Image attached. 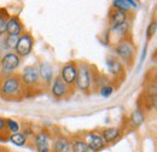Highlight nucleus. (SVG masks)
<instances>
[{
  "mask_svg": "<svg viewBox=\"0 0 157 152\" xmlns=\"http://www.w3.org/2000/svg\"><path fill=\"white\" fill-rule=\"evenodd\" d=\"M28 97V91L18 73L0 74V98L6 101H20Z\"/></svg>",
  "mask_w": 157,
  "mask_h": 152,
  "instance_id": "obj_1",
  "label": "nucleus"
},
{
  "mask_svg": "<svg viewBox=\"0 0 157 152\" xmlns=\"http://www.w3.org/2000/svg\"><path fill=\"white\" fill-rule=\"evenodd\" d=\"M115 56L122 62L124 68H131L134 64L137 56V46L132 34H128L122 39H120L114 46Z\"/></svg>",
  "mask_w": 157,
  "mask_h": 152,
  "instance_id": "obj_2",
  "label": "nucleus"
},
{
  "mask_svg": "<svg viewBox=\"0 0 157 152\" xmlns=\"http://www.w3.org/2000/svg\"><path fill=\"white\" fill-rule=\"evenodd\" d=\"M23 85L25 86L28 93H35L38 92L42 85L41 80H40L39 70H38V65L36 64H30L27 65L22 73L20 74Z\"/></svg>",
  "mask_w": 157,
  "mask_h": 152,
  "instance_id": "obj_3",
  "label": "nucleus"
},
{
  "mask_svg": "<svg viewBox=\"0 0 157 152\" xmlns=\"http://www.w3.org/2000/svg\"><path fill=\"white\" fill-rule=\"evenodd\" d=\"M78 63V75L75 81V88L83 93H88L92 89V73L91 66L83 62V60H76Z\"/></svg>",
  "mask_w": 157,
  "mask_h": 152,
  "instance_id": "obj_4",
  "label": "nucleus"
},
{
  "mask_svg": "<svg viewBox=\"0 0 157 152\" xmlns=\"http://www.w3.org/2000/svg\"><path fill=\"white\" fill-rule=\"evenodd\" d=\"M55 136L48 129H41L32 138L33 146L36 152H53Z\"/></svg>",
  "mask_w": 157,
  "mask_h": 152,
  "instance_id": "obj_5",
  "label": "nucleus"
},
{
  "mask_svg": "<svg viewBox=\"0 0 157 152\" xmlns=\"http://www.w3.org/2000/svg\"><path fill=\"white\" fill-rule=\"evenodd\" d=\"M76 75H78V63H76V60H69V62H67L62 65L60 71H59V77L69 87V89L73 93L76 89L75 88Z\"/></svg>",
  "mask_w": 157,
  "mask_h": 152,
  "instance_id": "obj_6",
  "label": "nucleus"
},
{
  "mask_svg": "<svg viewBox=\"0 0 157 152\" xmlns=\"http://www.w3.org/2000/svg\"><path fill=\"white\" fill-rule=\"evenodd\" d=\"M80 136L85 140V142L87 144L90 151L93 152H99L103 151L106 145L100 135L99 129H94V131H86V132H82V133H78Z\"/></svg>",
  "mask_w": 157,
  "mask_h": 152,
  "instance_id": "obj_7",
  "label": "nucleus"
},
{
  "mask_svg": "<svg viewBox=\"0 0 157 152\" xmlns=\"http://www.w3.org/2000/svg\"><path fill=\"white\" fill-rule=\"evenodd\" d=\"M33 47H34V38L32 33L24 30L18 36V41H17V45L13 52L20 58L27 57L33 51Z\"/></svg>",
  "mask_w": 157,
  "mask_h": 152,
  "instance_id": "obj_8",
  "label": "nucleus"
},
{
  "mask_svg": "<svg viewBox=\"0 0 157 152\" xmlns=\"http://www.w3.org/2000/svg\"><path fill=\"white\" fill-rule=\"evenodd\" d=\"M21 58L15 52H6L0 58V69L2 74L15 73L21 65Z\"/></svg>",
  "mask_w": 157,
  "mask_h": 152,
  "instance_id": "obj_9",
  "label": "nucleus"
},
{
  "mask_svg": "<svg viewBox=\"0 0 157 152\" xmlns=\"http://www.w3.org/2000/svg\"><path fill=\"white\" fill-rule=\"evenodd\" d=\"M51 94L53 97V99H56L57 101H60L63 99H67L70 94H73V92L62 81L59 75H57L51 82Z\"/></svg>",
  "mask_w": 157,
  "mask_h": 152,
  "instance_id": "obj_10",
  "label": "nucleus"
},
{
  "mask_svg": "<svg viewBox=\"0 0 157 152\" xmlns=\"http://www.w3.org/2000/svg\"><path fill=\"white\" fill-rule=\"evenodd\" d=\"M106 66L109 69V73L114 76V80H124V71L126 68L122 64V62L115 55H109L106 57Z\"/></svg>",
  "mask_w": 157,
  "mask_h": 152,
  "instance_id": "obj_11",
  "label": "nucleus"
},
{
  "mask_svg": "<svg viewBox=\"0 0 157 152\" xmlns=\"http://www.w3.org/2000/svg\"><path fill=\"white\" fill-rule=\"evenodd\" d=\"M24 32V25L23 22L21 21L20 16L12 15L7 21L6 25V35L9 36H20L21 34Z\"/></svg>",
  "mask_w": 157,
  "mask_h": 152,
  "instance_id": "obj_12",
  "label": "nucleus"
},
{
  "mask_svg": "<svg viewBox=\"0 0 157 152\" xmlns=\"http://www.w3.org/2000/svg\"><path fill=\"white\" fill-rule=\"evenodd\" d=\"M100 135L105 142V145H110L114 144L122 134V129L120 127H106V128H101L99 129Z\"/></svg>",
  "mask_w": 157,
  "mask_h": 152,
  "instance_id": "obj_13",
  "label": "nucleus"
},
{
  "mask_svg": "<svg viewBox=\"0 0 157 152\" xmlns=\"http://www.w3.org/2000/svg\"><path fill=\"white\" fill-rule=\"evenodd\" d=\"M70 145H71L70 136L59 133L55 136L53 152H70Z\"/></svg>",
  "mask_w": 157,
  "mask_h": 152,
  "instance_id": "obj_14",
  "label": "nucleus"
},
{
  "mask_svg": "<svg viewBox=\"0 0 157 152\" xmlns=\"http://www.w3.org/2000/svg\"><path fill=\"white\" fill-rule=\"evenodd\" d=\"M128 16L129 13H126V12H122V11H118L116 9H110L109 13H108V21H109V25L110 28H115L120 24L124 23L126 21H128Z\"/></svg>",
  "mask_w": 157,
  "mask_h": 152,
  "instance_id": "obj_15",
  "label": "nucleus"
},
{
  "mask_svg": "<svg viewBox=\"0 0 157 152\" xmlns=\"http://www.w3.org/2000/svg\"><path fill=\"white\" fill-rule=\"evenodd\" d=\"M38 70H39L40 80L42 82V85L45 86H50L52 80H53V70L52 66L47 63V62H40L38 65Z\"/></svg>",
  "mask_w": 157,
  "mask_h": 152,
  "instance_id": "obj_16",
  "label": "nucleus"
},
{
  "mask_svg": "<svg viewBox=\"0 0 157 152\" xmlns=\"http://www.w3.org/2000/svg\"><path fill=\"white\" fill-rule=\"evenodd\" d=\"M71 145H70V152H91L85 140L80 136V134H75L70 138Z\"/></svg>",
  "mask_w": 157,
  "mask_h": 152,
  "instance_id": "obj_17",
  "label": "nucleus"
},
{
  "mask_svg": "<svg viewBox=\"0 0 157 152\" xmlns=\"http://www.w3.org/2000/svg\"><path fill=\"white\" fill-rule=\"evenodd\" d=\"M144 121H145V114L137 108V109L132 112L129 120H128V126H129V128H132V129H137V128H139V127L144 123Z\"/></svg>",
  "mask_w": 157,
  "mask_h": 152,
  "instance_id": "obj_18",
  "label": "nucleus"
},
{
  "mask_svg": "<svg viewBox=\"0 0 157 152\" xmlns=\"http://www.w3.org/2000/svg\"><path fill=\"white\" fill-rule=\"evenodd\" d=\"M109 34H111V36L113 35H117L118 40L122 39L123 36H126V35H128V34H131V21L128 19L124 23L120 24V25L115 27V28H110Z\"/></svg>",
  "mask_w": 157,
  "mask_h": 152,
  "instance_id": "obj_19",
  "label": "nucleus"
},
{
  "mask_svg": "<svg viewBox=\"0 0 157 152\" xmlns=\"http://www.w3.org/2000/svg\"><path fill=\"white\" fill-rule=\"evenodd\" d=\"M9 141H11V142H12L13 145H16V146H24V145L28 142V139L21 133V132H18V133L10 134Z\"/></svg>",
  "mask_w": 157,
  "mask_h": 152,
  "instance_id": "obj_20",
  "label": "nucleus"
},
{
  "mask_svg": "<svg viewBox=\"0 0 157 152\" xmlns=\"http://www.w3.org/2000/svg\"><path fill=\"white\" fill-rule=\"evenodd\" d=\"M111 7L116 9L118 11L126 12V13H129L132 11V9H131V6L128 4V0H115V1H113Z\"/></svg>",
  "mask_w": 157,
  "mask_h": 152,
  "instance_id": "obj_21",
  "label": "nucleus"
},
{
  "mask_svg": "<svg viewBox=\"0 0 157 152\" xmlns=\"http://www.w3.org/2000/svg\"><path fill=\"white\" fill-rule=\"evenodd\" d=\"M17 41H18V36H9V35H6L4 38V48L9 50V52H13L15 48H16Z\"/></svg>",
  "mask_w": 157,
  "mask_h": 152,
  "instance_id": "obj_22",
  "label": "nucleus"
},
{
  "mask_svg": "<svg viewBox=\"0 0 157 152\" xmlns=\"http://www.w3.org/2000/svg\"><path fill=\"white\" fill-rule=\"evenodd\" d=\"M6 128H7V131L11 134L18 133L21 129L20 122L13 120V118H6Z\"/></svg>",
  "mask_w": 157,
  "mask_h": 152,
  "instance_id": "obj_23",
  "label": "nucleus"
},
{
  "mask_svg": "<svg viewBox=\"0 0 157 152\" xmlns=\"http://www.w3.org/2000/svg\"><path fill=\"white\" fill-rule=\"evenodd\" d=\"M114 91H115V88H114V86H113V85H106V86L101 87L98 92L100 93L101 97L108 98V97H110V95L114 93Z\"/></svg>",
  "mask_w": 157,
  "mask_h": 152,
  "instance_id": "obj_24",
  "label": "nucleus"
},
{
  "mask_svg": "<svg viewBox=\"0 0 157 152\" xmlns=\"http://www.w3.org/2000/svg\"><path fill=\"white\" fill-rule=\"evenodd\" d=\"M155 33H156V21L154 19V21L149 24V27H147V29H146V39H147V41L152 39V36L155 35Z\"/></svg>",
  "mask_w": 157,
  "mask_h": 152,
  "instance_id": "obj_25",
  "label": "nucleus"
},
{
  "mask_svg": "<svg viewBox=\"0 0 157 152\" xmlns=\"http://www.w3.org/2000/svg\"><path fill=\"white\" fill-rule=\"evenodd\" d=\"M6 25H7V19L0 17V36H4L6 34Z\"/></svg>",
  "mask_w": 157,
  "mask_h": 152,
  "instance_id": "obj_26",
  "label": "nucleus"
},
{
  "mask_svg": "<svg viewBox=\"0 0 157 152\" xmlns=\"http://www.w3.org/2000/svg\"><path fill=\"white\" fill-rule=\"evenodd\" d=\"M0 152H10V150H9L7 147H5V146H1V145H0Z\"/></svg>",
  "mask_w": 157,
  "mask_h": 152,
  "instance_id": "obj_27",
  "label": "nucleus"
}]
</instances>
